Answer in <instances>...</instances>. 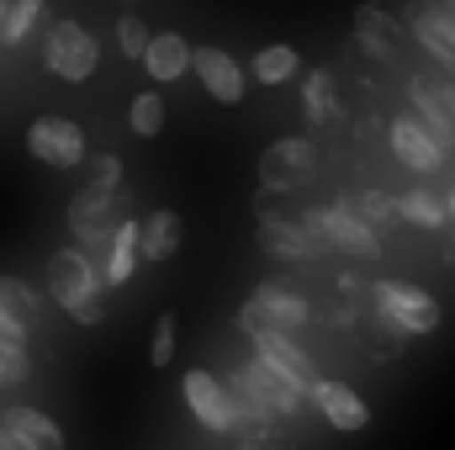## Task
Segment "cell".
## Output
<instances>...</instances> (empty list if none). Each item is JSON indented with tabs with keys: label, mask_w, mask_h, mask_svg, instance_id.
Returning a JSON list of instances; mask_svg holds the SVG:
<instances>
[{
	"label": "cell",
	"mask_w": 455,
	"mask_h": 450,
	"mask_svg": "<svg viewBox=\"0 0 455 450\" xmlns=\"http://www.w3.org/2000/svg\"><path fill=\"white\" fill-rule=\"evenodd\" d=\"M48 292H53V302L75 324H85V329L101 324V276H96V265L75 244H64V249L48 254Z\"/></svg>",
	"instance_id": "6da1fadb"
},
{
	"label": "cell",
	"mask_w": 455,
	"mask_h": 450,
	"mask_svg": "<svg viewBox=\"0 0 455 450\" xmlns=\"http://www.w3.org/2000/svg\"><path fill=\"white\" fill-rule=\"evenodd\" d=\"M371 302H376V318H381L397 339L435 334L440 318H445L440 302H435L424 286H413V281H376V286H371Z\"/></svg>",
	"instance_id": "7a4b0ae2"
},
{
	"label": "cell",
	"mask_w": 455,
	"mask_h": 450,
	"mask_svg": "<svg viewBox=\"0 0 455 450\" xmlns=\"http://www.w3.org/2000/svg\"><path fill=\"white\" fill-rule=\"evenodd\" d=\"M238 329L249 334V344H254V360H259V366H270V371H275L286 387H297L302 398L313 392V382H318V376H313V360L302 355V344H297V339L265 329V324L254 318V308H249V302L238 308Z\"/></svg>",
	"instance_id": "3957f363"
},
{
	"label": "cell",
	"mask_w": 455,
	"mask_h": 450,
	"mask_svg": "<svg viewBox=\"0 0 455 450\" xmlns=\"http://www.w3.org/2000/svg\"><path fill=\"white\" fill-rule=\"evenodd\" d=\"M302 228L323 244V249H344V254H355V260H381V233L365 223L355 207H344V202H329V207H313Z\"/></svg>",
	"instance_id": "277c9868"
},
{
	"label": "cell",
	"mask_w": 455,
	"mask_h": 450,
	"mask_svg": "<svg viewBox=\"0 0 455 450\" xmlns=\"http://www.w3.org/2000/svg\"><path fill=\"white\" fill-rule=\"evenodd\" d=\"M43 64H48L59 80L85 85V80L101 69V48H96V37H91L80 21H48V32H43Z\"/></svg>",
	"instance_id": "5b68a950"
},
{
	"label": "cell",
	"mask_w": 455,
	"mask_h": 450,
	"mask_svg": "<svg viewBox=\"0 0 455 450\" xmlns=\"http://www.w3.org/2000/svg\"><path fill=\"white\" fill-rule=\"evenodd\" d=\"M313 175H318V149H313V138H275V143L259 154V191H270V197H291V191H302Z\"/></svg>",
	"instance_id": "8992f818"
},
{
	"label": "cell",
	"mask_w": 455,
	"mask_h": 450,
	"mask_svg": "<svg viewBox=\"0 0 455 450\" xmlns=\"http://www.w3.org/2000/svg\"><path fill=\"white\" fill-rule=\"evenodd\" d=\"M27 154L48 170H80L91 143H85V127L69 122V117H37L27 127Z\"/></svg>",
	"instance_id": "52a82bcc"
},
{
	"label": "cell",
	"mask_w": 455,
	"mask_h": 450,
	"mask_svg": "<svg viewBox=\"0 0 455 450\" xmlns=\"http://www.w3.org/2000/svg\"><path fill=\"white\" fill-rule=\"evenodd\" d=\"M249 308H254V318H259L265 329H275V334H302V329L313 324L307 297L286 292L281 281H259V286H254V297H249Z\"/></svg>",
	"instance_id": "ba28073f"
},
{
	"label": "cell",
	"mask_w": 455,
	"mask_h": 450,
	"mask_svg": "<svg viewBox=\"0 0 455 450\" xmlns=\"http://www.w3.org/2000/svg\"><path fill=\"white\" fill-rule=\"evenodd\" d=\"M191 75L207 85V96L212 101H223V107H238L243 101V91H249V75H243V64L238 59H228L223 48H191Z\"/></svg>",
	"instance_id": "9c48e42d"
},
{
	"label": "cell",
	"mask_w": 455,
	"mask_h": 450,
	"mask_svg": "<svg viewBox=\"0 0 455 450\" xmlns=\"http://www.w3.org/2000/svg\"><path fill=\"white\" fill-rule=\"evenodd\" d=\"M259 244L275 254V260H291V265H307L323 254V244L302 228V218H281V213H259Z\"/></svg>",
	"instance_id": "30bf717a"
},
{
	"label": "cell",
	"mask_w": 455,
	"mask_h": 450,
	"mask_svg": "<svg viewBox=\"0 0 455 450\" xmlns=\"http://www.w3.org/2000/svg\"><path fill=\"white\" fill-rule=\"evenodd\" d=\"M180 398H186V408L196 414V424H202V430H212V435H228V430H233L223 382H218L212 371H186V376H180Z\"/></svg>",
	"instance_id": "8fae6325"
},
{
	"label": "cell",
	"mask_w": 455,
	"mask_h": 450,
	"mask_svg": "<svg viewBox=\"0 0 455 450\" xmlns=\"http://www.w3.org/2000/svg\"><path fill=\"white\" fill-rule=\"evenodd\" d=\"M307 398L318 403V414H323L334 430H344V435H360V430L371 424V403H365L355 387H344V382H329V376H318Z\"/></svg>",
	"instance_id": "7c38bea8"
},
{
	"label": "cell",
	"mask_w": 455,
	"mask_h": 450,
	"mask_svg": "<svg viewBox=\"0 0 455 450\" xmlns=\"http://www.w3.org/2000/svg\"><path fill=\"white\" fill-rule=\"evenodd\" d=\"M0 430H5V440L16 450H64V430L32 403H11L0 414Z\"/></svg>",
	"instance_id": "4fadbf2b"
},
{
	"label": "cell",
	"mask_w": 455,
	"mask_h": 450,
	"mask_svg": "<svg viewBox=\"0 0 455 450\" xmlns=\"http://www.w3.org/2000/svg\"><path fill=\"white\" fill-rule=\"evenodd\" d=\"M387 138H392V154H397V165H408L413 175H435V170L445 165V154H440V149L424 138V127H419L413 117H392Z\"/></svg>",
	"instance_id": "5bb4252c"
},
{
	"label": "cell",
	"mask_w": 455,
	"mask_h": 450,
	"mask_svg": "<svg viewBox=\"0 0 455 450\" xmlns=\"http://www.w3.org/2000/svg\"><path fill=\"white\" fill-rule=\"evenodd\" d=\"M233 376H238V382L265 403V408H270V419H291V414L302 408V392H297V387H286V382H281L270 366H259V360H243Z\"/></svg>",
	"instance_id": "9a60e30c"
},
{
	"label": "cell",
	"mask_w": 455,
	"mask_h": 450,
	"mask_svg": "<svg viewBox=\"0 0 455 450\" xmlns=\"http://www.w3.org/2000/svg\"><path fill=\"white\" fill-rule=\"evenodd\" d=\"M138 64L148 69V80L170 85V80H180V75L191 69V43H186L180 32H148V48H143Z\"/></svg>",
	"instance_id": "2e32d148"
},
{
	"label": "cell",
	"mask_w": 455,
	"mask_h": 450,
	"mask_svg": "<svg viewBox=\"0 0 455 450\" xmlns=\"http://www.w3.org/2000/svg\"><path fill=\"white\" fill-rule=\"evenodd\" d=\"M355 43H360L376 64H392V59H397V21H392L376 0H365V5L355 11Z\"/></svg>",
	"instance_id": "e0dca14e"
},
{
	"label": "cell",
	"mask_w": 455,
	"mask_h": 450,
	"mask_svg": "<svg viewBox=\"0 0 455 450\" xmlns=\"http://www.w3.org/2000/svg\"><path fill=\"white\" fill-rule=\"evenodd\" d=\"M175 249H180V213L159 207L138 223V260L164 265V260H175Z\"/></svg>",
	"instance_id": "ac0fdd59"
},
{
	"label": "cell",
	"mask_w": 455,
	"mask_h": 450,
	"mask_svg": "<svg viewBox=\"0 0 455 450\" xmlns=\"http://www.w3.org/2000/svg\"><path fill=\"white\" fill-rule=\"evenodd\" d=\"M138 270V218H122L107 238V260H101V286H127Z\"/></svg>",
	"instance_id": "d6986e66"
},
{
	"label": "cell",
	"mask_w": 455,
	"mask_h": 450,
	"mask_svg": "<svg viewBox=\"0 0 455 450\" xmlns=\"http://www.w3.org/2000/svg\"><path fill=\"white\" fill-rule=\"evenodd\" d=\"M249 80H259V85H286V80H297L302 75V53L291 48V43H270V48H259L254 59H249V69H243Z\"/></svg>",
	"instance_id": "ffe728a7"
},
{
	"label": "cell",
	"mask_w": 455,
	"mask_h": 450,
	"mask_svg": "<svg viewBox=\"0 0 455 450\" xmlns=\"http://www.w3.org/2000/svg\"><path fill=\"white\" fill-rule=\"evenodd\" d=\"M392 213L403 218V223L413 228H451V213H445V197L440 191H429V186H419V191H403L397 202H392Z\"/></svg>",
	"instance_id": "44dd1931"
},
{
	"label": "cell",
	"mask_w": 455,
	"mask_h": 450,
	"mask_svg": "<svg viewBox=\"0 0 455 450\" xmlns=\"http://www.w3.org/2000/svg\"><path fill=\"white\" fill-rule=\"evenodd\" d=\"M413 37H419L440 64L455 69V11H419V16H413Z\"/></svg>",
	"instance_id": "7402d4cb"
},
{
	"label": "cell",
	"mask_w": 455,
	"mask_h": 450,
	"mask_svg": "<svg viewBox=\"0 0 455 450\" xmlns=\"http://www.w3.org/2000/svg\"><path fill=\"white\" fill-rule=\"evenodd\" d=\"M413 107H419L413 122L424 127V138H429L440 154H451V149H455V127L440 117V107H435V80H413Z\"/></svg>",
	"instance_id": "603a6c76"
},
{
	"label": "cell",
	"mask_w": 455,
	"mask_h": 450,
	"mask_svg": "<svg viewBox=\"0 0 455 450\" xmlns=\"http://www.w3.org/2000/svg\"><path fill=\"white\" fill-rule=\"evenodd\" d=\"M0 366H5V376H11V382H27V376H32L27 329H21V324H11L5 313H0Z\"/></svg>",
	"instance_id": "cb8c5ba5"
},
{
	"label": "cell",
	"mask_w": 455,
	"mask_h": 450,
	"mask_svg": "<svg viewBox=\"0 0 455 450\" xmlns=\"http://www.w3.org/2000/svg\"><path fill=\"white\" fill-rule=\"evenodd\" d=\"M302 112H307V122L339 117V96H334V75H329V69H313V75L302 80Z\"/></svg>",
	"instance_id": "d4e9b609"
},
{
	"label": "cell",
	"mask_w": 455,
	"mask_h": 450,
	"mask_svg": "<svg viewBox=\"0 0 455 450\" xmlns=\"http://www.w3.org/2000/svg\"><path fill=\"white\" fill-rule=\"evenodd\" d=\"M0 313H5L11 324L32 329V324H37V292H32L27 281H11V276H0Z\"/></svg>",
	"instance_id": "484cf974"
},
{
	"label": "cell",
	"mask_w": 455,
	"mask_h": 450,
	"mask_svg": "<svg viewBox=\"0 0 455 450\" xmlns=\"http://www.w3.org/2000/svg\"><path fill=\"white\" fill-rule=\"evenodd\" d=\"M43 21V0H5V16H0V43L16 48L32 27Z\"/></svg>",
	"instance_id": "4316f807"
},
{
	"label": "cell",
	"mask_w": 455,
	"mask_h": 450,
	"mask_svg": "<svg viewBox=\"0 0 455 450\" xmlns=\"http://www.w3.org/2000/svg\"><path fill=\"white\" fill-rule=\"evenodd\" d=\"M127 127H132L138 138L164 133V96H159V91H138L132 107H127Z\"/></svg>",
	"instance_id": "83f0119b"
},
{
	"label": "cell",
	"mask_w": 455,
	"mask_h": 450,
	"mask_svg": "<svg viewBox=\"0 0 455 450\" xmlns=\"http://www.w3.org/2000/svg\"><path fill=\"white\" fill-rule=\"evenodd\" d=\"M85 186L91 191H122V159L116 154H85Z\"/></svg>",
	"instance_id": "f1b7e54d"
},
{
	"label": "cell",
	"mask_w": 455,
	"mask_h": 450,
	"mask_svg": "<svg viewBox=\"0 0 455 450\" xmlns=\"http://www.w3.org/2000/svg\"><path fill=\"white\" fill-rule=\"evenodd\" d=\"M116 48H122V59H143V48H148L143 16H116Z\"/></svg>",
	"instance_id": "f546056e"
},
{
	"label": "cell",
	"mask_w": 455,
	"mask_h": 450,
	"mask_svg": "<svg viewBox=\"0 0 455 450\" xmlns=\"http://www.w3.org/2000/svg\"><path fill=\"white\" fill-rule=\"evenodd\" d=\"M170 360H175V313H159L148 339V366H170Z\"/></svg>",
	"instance_id": "4dcf8cb0"
},
{
	"label": "cell",
	"mask_w": 455,
	"mask_h": 450,
	"mask_svg": "<svg viewBox=\"0 0 455 450\" xmlns=\"http://www.w3.org/2000/svg\"><path fill=\"white\" fill-rule=\"evenodd\" d=\"M360 213H365V223L371 218H397L392 213V197H381V191H360Z\"/></svg>",
	"instance_id": "1f68e13d"
},
{
	"label": "cell",
	"mask_w": 455,
	"mask_h": 450,
	"mask_svg": "<svg viewBox=\"0 0 455 450\" xmlns=\"http://www.w3.org/2000/svg\"><path fill=\"white\" fill-rule=\"evenodd\" d=\"M238 450H281V446H265L259 435H249V440H243V446H238Z\"/></svg>",
	"instance_id": "d6a6232c"
},
{
	"label": "cell",
	"mask_w": 455,
	"mask_h": 450,
	"mask_svg": "<svg viewBox=\"0 0 455 450\" xmlns=\"http://www.w3.org/2000/svg\"><path fill=\"white\" fill-rule=\"evenodd\" d=\"M445 213H451V228H455V191L445 197Z\"/></svg>",
	"instance_id": "836d02e7"
},
{
	"label": "cell",
	"mask_w": 455,
	"mask_h": 450,
	"mask_svg": "<svg viewBox=\"0 0 455 450\" xmlns=\"http://www.w3.org/2000/svg\"><path fill=\"white\" fill-rule=\"evenodd\" d=\"M0 450H16V446H11V440H5V430H0Z\"/></svg>",
	"instance_id": "e575fe53"
},
{
	"label": "cell",
	"mask_w": 455,
	"mask_h": 450,
	"mask_svg": "<svg viewBox=\"0 0 455 450\" xmlns=\"http://www.w3.org/2000/svg\"><path fill=\"white\" fill-rule=\"evenodd\" d=\"M5 382H11V376H5V366H0V387H5Z\"/></svg>",
	"instance_id": "d590c367"
},
{
	"label": "cell",
	"mask_w": 455,
	"mask_h": 450,
	"mask_svg": "<svg viewBox=\"0 0 455 450\" xmlns=\"http://www.w3.org/2000/svg\"><path fill=\"white\" fill-rule=\"evenodd\" d=\"M451 249H455V228H451Z\"/></svg>",
	"instance_id": "8d00e7d4"
},
{
	"label": "cell",
	"mask_w": 455,
	"mask_h": 450,
	"mask_svg": "<svg viewBox=\"0 0 455 450\" xmlns=\"http://www.w3.org/2000/svg\"><path fill=\"white\" fill-rule=\"evenodd\" d=\"M0 16H5V0H0Z\"/></svg>",
	"instance_id": "74e56055"
}]
</instances>
